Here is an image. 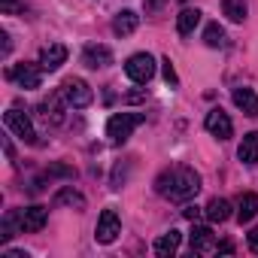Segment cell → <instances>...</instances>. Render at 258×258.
Listing matches in <instances>:
<instances>
[{"label":"cell","instance_id":"obj_1","mask_svg":"<svg viewBox=\"0 0 258 258\" xmlns=\"http://www.w3.org/2000/svg\"><path fill=\"white\" fill-rule=\"evenodd\" d=\"M155 191L164 195L167 201H188L201 191V173L191 170V167H173V170H164L158 179H155Z\"/></svg>","mask_w":258,"mask_h":258},{"label":"cell","instance_id":"obj_2","mask_svg":"<svg viewBox=\"0 0 258 258\" xmlns=\"http://www.w3.org/2000/svg\"><path fill=\"white\" fill-rule=\"evenodd\" d=\"M137 124H143V115H140V112H115V115H109V121H106V137H109L112 143H124Z\"/></svg>","mask_w":258,"mask_h":258},{"label":"cell","instance_id":"obj_3","mask_svg":"<svg viewBox=\"0 0 258 258\" xmlns=\"http://www.w3.org/2000/svg\"><path fill=\"white\" fill-rule=\"evenodd\" d=\"M124 73H127V79H131V82L146 85L155 76V58L149 52H137V55H131V58L124 61Z\"/></svg>","mask_w":258,"mask_h":258},{"label":"cell","instance_id":"obj_4","mask_svg":"<svg viewBox=\"0 0 258 258\" xmlns=\"http://www.w3.org/2000/svg\"><path fill=\"white\" fill-rule=\"evenodd\" d=\"M61 94H64V100H67V106H73V109H82V106H88V103L94 100V91H91V85H88L85 79H79V76H70V79H64V85H61Z\"/></svg>","mask_w":258,"mask_h":258},{"label":"cell","instance_id":"obj_5","mask_svg":"<svg viewBox=\"0 0 258 258\" xmlns=\"http://www.w3.org/2000/svg\"><path fill=\"white\" fill-rule=\"evenodd\" d=\"M118 234H121V219H118V213H115V210H103L100 219H97V228H94V240L103 243V246H109Z\"/></svg>","mask_w":258,"mask_h":258},{"label":"cell","instance_id":"obj_6","mask_svg":"<svg viewBox=\"0 0 258 258\" xmlns=\"http://www.w3.org/2000/svg\"><path fill=\"white\" fill-rule=\"evenodd\" d=\"M4 121H7L10 131H13L16 137H22L25 143H37V131H34V124H31L28 112H22V109H10V112L4 115Z\"/></svg>","mask_w":258,"mask_h":258},{"label":"cell","instance_id":"obj_7","mask_svg":"<svg viewBox=\"0 0 258 258\" xmlns=\"http://www.w3.org/2000/svg\"><path fill=\"white\" fill-rule=\"evenodd\" d=\"M7 79L16 82L19 88H40V82H43L37 64H16V67L7 70Z\"/></svg>","mask_w":258,"mask_h":258},{"label":"cell","instance_id":"obj_8","mask_svg":"<svg viewBox=\"0 0 258 258\" xmlns=\"http://www.w3.org/2000/svg\"><path fill=\"white\" fill-rule=\"evenodd\" d=\"M204 124H207V131H210L213 137H219V140H228V137L234 134L231 115H228V112H222V109H210V112H207V118H204Z\"/></svg>","mask_w":258,"mask_h":258},{"label":"cell","instance_id":"obj_9","mask_svg":"<svg viewBox=\"0 0 258 258\" xmlns=\"http://www.w3.org/2000/svg\"><path fill=\"white\" fill-rule=\"evenodd\" d=\"M191 252H198V255H207V252H216V234L207 228V225H195L191 228Z\"/></svg>","mask_w":258,"mask_h":258},{"label":"cell","instance_id":"obj_10","mask_svg":"<svg viewBox=\"0 0 258 258\" xmlns=\"http://www.w3.org/2000/svg\"><path fill=\"white\" fill-rule=\"evenodd\" d=\"M67 61V46H61V43H52V46H46L43 52H40V67L43 70H58L61 64Z\"/></svg>","mask_w":258,"mask_h":258},{"label":"cell","instance_id":"obj_11","mask_svg":"<svg viewBox=\"0 0 258 258\" xmlns=\"http://www.w3.org/2000/svg\"><path fill=\"white\" fill-rule=\"evenodd\" d=\"M46 219H49L46 207H28V210H22V231L25 234H37L46 225Z\"/></svg>","mask_w":258,"mask_h":258},{"label":"cell","instance_id":"obj_12","mask_svg":"<svg viewBox=\"0 0 258 258\" xmlns=\"http://www.w3.org/2000/svg\"><path fill=\"white\" fill-rule=\"evenodd\" d=\"M234 106L237 109H243V115H249V118H255L258 115V94L252 91V88H234Z\"/></svg>","mask_w":258,"mask_h":258},{"label":"cell","instance_id":"obj_13","mask_svg":"<svg viewBox=\"0 0 258 258\" xmlns=\"http://www.w3.org/2000/svg\"><path fill=\"white\" fill-rule=\"evenodd\" d=\"M137 25H140V16H137L134 10H124V13H118V16L112 19V34H115V37H131V34L137 31Z\"/></svg>","mask_w":258,"mask_h":258},{"label":"cell","instance_id":"obj_14","mask_svg":"<svg viewBox=\"0 0 258 258\" xmlns=\"http://www.w3.org/2000/svg\"><path fill=\"white\" fill-rule=\"evenodd\" d=\"M82 64L91 67V70L106 67V64H112V52H109L106 46H85V52H82Z\"/></svg>","mask_w":258,"mask_h":258},{"label":"cell","instance_id":"obj_15","mask_svg":"<svg viewBox=\"0 0 258 258\" xmlns=\"http://www.w3.org/2000/svg\"><path fill=\"white\" fill-rule=\"evenodd\" d=\"M16 234H25L22 231V210H10L4 216V222H0V240L4 243H10Z\"/></svg>","mask_w":258,"mask_h":258},{"label":"cell","instance_id":"obj_16","mask_svg":"<svg viewBox=\"0 0 258 258\" xmlns=\"http://www.w3.org/2000/svg\"><path fill=\"white\" fill-rule=\"evenodd\" d=\"M237 222L240 225H246V222H252L255 216H258V195L255 191H249V195H243L240 201H237Z\"/></svg>","mask_w":258,"mask_h":258},{"label":"cell","instance_id":"obj_17","mask_svg":"<svg viewBox=\"0 0 258 258\" xmlns=\"http://www.w3.org/2000/svg\"><path fill=\"white\" fill-rule=\"evenodd\" d=\"M237 158L243 161V164H258V131H249L246 137H243V143H240V149H237Z\"/></svg>","mask_w":258,"mask_h":258},{"label":"cell","instance_id":"obj_18","mask_svg":"<svg viewBox=\"0 0 258 258\" xmlns=\"http://www.w3.org/2000/svg\"><path fill=\"white\" fill-rule=\"evenodd\" d=\"M179 243H182V234L179 231H167V234H161L158 240H155V255H161V258H167V255H173L176 249H179Z\"/></svg>","mask_w":258,"mask_h":258},{"label":"cell","instance_id":"obj_19","mask_svg":"<svg viewBox=\"0 0 258 258\" xmlns=\"http://www.w3.org/2000/svg\"><path fill=\"white\" fill-rule=\"evenodd\" d=\"M198 25H201V10H182V13L176 16V31H179V37L195 34Z\"/></svg>","mask_w":258,"mask_h":258},{"label":"cell","instance_id":"obj_20","mask_svg":"<svg viewBox=\"0 0 258 258\" xmlns=\"http://www.w3.org/2000/svg\"><path fill=\"white\" fill-rule=\"evenodd\" d=\"M204 216H207L210 222H228V219H231V204H228L225 198H213V201L207 204Z\"/></svg>","mask_w":258,"mask_h":258},{"label":"cell","instance_id":"obj_21","mask_svg":"<svg viewBox=\"0 0 258 258\" xmlns=\"http://www.w3.org/2000/svg\"><path fill=\"white\" fill-rule=\"evenodd\" d=\"M61 97H64V94H52V97L43 103V115H46V121H52V124H61V121H64V112H61V109H64V106H61Z\"/></svg>","mask_w":258,"mask_h":258},{"label":"cell","instance_id":"obj_22","mask_svg":"<svg viewBox=\"0 0 258 258\" xmlns=\"http://www.w3.org/2000/svg\"><path fill=\"white\" fill-rule=\"evenodd\" d=\"M55 204H58V207H61V204H67V207L85 210V198H82V195H79L76 188H70V185H67V188H61V191L55 195Z\"/></svg>","mask_w":258,"mask_h":258},{"label":"cell","instance_id":"obj_23","mask_svg":"<svg viewBox=\"0 0 258 258\" xmlns=\"http://www.w3.org/2000/svg\"><path fill=\"white\" fill-rule=\"evenodd\" d=\"M204 43H207L210 49L225 46V31H222V25H219V22H210V25L204 28Z\"/></svg>","mask_w":258,"mask_h":258},{"label":"cell","instance_id":"obj_24","mask_svg":"<svg viewBox=\"0 0 258 258\" xmlns=\"http://www.w3.org/2000/svg\"><path fill=\"white\" fill-rule=\"evenodd\" d=\"M222 13L231 22H243L246 19V4H243V0H222Z\"/></svg>","mask_w":258,"mask_h":258},{"label":"cell","instance_id":"obj_25","mask_svg":"<svg viewBox=\"0 0 258 258\" xmlns=\"http://www.w3.org/2000/svg\"><path fill=\"white\" fill-rule=\"evenodd\" d=\"M161 73H164L167 85H176V82H179V76H176V70H173V61H170V58H164V61H161Z\"/></svg>","mask_w":258,"mask_h":258},{"label":"cell","instance_id":"obj_26","mask_svg":"<svg viewBox=\"0 0 258 258\" xmlns=\"http://www.w3.org/2000/svg\"><path fill=\"white\" fill-rule=\"evenodd\" d=\"M46 176H73V167H67V164H52L49 170H46Z\"/></svg>","mask_w":258,"mask_h":258},{"label":"cell","instance_id":"obj_27","mask_svg":"<svg viewBox=\"0 0 258 258\" xmlns=\"http://www.w3.org/2000/svg\"><path fill=\"white\" fill-rule=\"evenodd\" d=\"M19 10H22L19 0H0V13H4V16H13V13H19Z\"/></svg>","mask_w":258,"mask_h":258},{"label":"cell","instance_id":"obj_28","mask_svg":"<svg viewBox=\"0 0 258 258\" xmlns=\"http://www.w3.org/2000/svg\"><path fill=\"white\" fill-rule=\"evenodd\" d=\"M182 216H185V219H191V222H198V216H201V207H195V204H188V207L182 210Z\"/></svg>","mask_w":258,"mask_h":258},{"label":"cell","instance_id":"obj_29","mask_svg":"<svg viewBox=\"0 0 258 258\" xmlns=\"http://www.w3.org/2000/svg\"><path fill=\"white\" fill-rule=\"evenodd\" d=\"M143 7H146V13H155L164 7V0H143Z\"/></svg>","mask_w":258,"mask_h":258},{"label":"cell","instance_id":"obj_30","mask_svg":"<svg viewBox=\"0 0 258 258\" xmlns=\"http://www.w3.org/2000/svg\"><path fill=\"white\" fill-rule=\"evenodd\" d=\"M249 249H252V252H258V228H252V231H249Z\"/></svg>","mask_w":258,"mask_h":258},{"label":"cell","instance_id":"obj_31","mask_svg":"<svg viewBox=\"0 0 258 258\" xmlns=\"http://www.w3.org/2000/svg\"><path fill=\"white\" fill-rule=\"evenodd\" d=\"M216 252H222V255H228V252H234V243H219V246H216Z\"/></svg>","mask_w":258,"mask_h":258},{"label":"cell","instance_id":"obj_32","mask_svg":"<svg viewBox=\"0 0 258 258\" xmlns=\"http://www.w3.org/2000/svg\"><path fill=\"white\" fill-rule=\"evenodd\" d=\"M0 40H4V55H10V34H0Z\"/></svg>","mask_w":258,"mask_h":258},{"label":"cell","instance_id":"obj_33","mask_svg":"<svg viewBox=\"0 0 258 258\" xmlns=\"http://www.w3.org/2000/svg\"><path fill=\"white\" fill-rule=\"evenodd\" d=\"M127 100H131V103H137V100H143V91H134V94H127Z\"/></svg>","mask_w":258,"mask_h":258}]
</instances>
